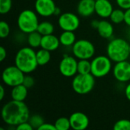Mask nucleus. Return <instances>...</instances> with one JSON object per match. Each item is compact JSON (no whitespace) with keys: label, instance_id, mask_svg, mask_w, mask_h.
<instances>
[{"label":"nucleus","instance_id":"nucleus-1","mask_svg":"<svg viewBox=\"0 0 130 130\" xmlns=\"http://www.w3.org/2000/svg\"><path fill=\"white\" fill-rule=\"evenodd\" d=\"M30 110L24 101H17L11 100L5 104L2 108L1 117L5 123L10 126H16L19 124L28 121Z\"/></svg>","mask_w":130,"mask_h":130},{"label":"nucleus","instance_id":"nucleus-2","mask_svg":"<svg viewBox=\"0 0 130 130\" xmlns=\"http://www.w3.org/2000/svg\"><path fill=\"white\" fill-rule=\"evenodd\" d=\"M14 65L24 74L34 72L39 66L37 61L36 51L30 46L21 48L14 56Z\"/></svg>","mask_w":130,"mask_h":130},{"label":"nucleus","instance_id":"nucleus-3","mask_svg":"<svg viewBox=\"0 0 130 130\" xmlns=\"http://www.w3.org/2000/svg\"><path fill=\"white\" fill-rule=\"evenodd\" d=\"M107 56L115 63L127 60L130 56L129 43L120 37L112 39L107 46Z\"/></svg>","mask_w":130,"mask_h":130},{"label":"nucleus","instance_id":"nucleus-4","mask_svg":"<svg viewBox=\"0 0 130 130\" xmlns=\"http://www.w3.org/2000/svg\"><path fill=\"white\" fill-rule=\"evenodd\" d=\"M38 14L30 9L23 10L18 17L17 24L21 32L28 34L37 30L39 25Z\"/></svg>","mask_w":130,"mask_h":130},{"label":"nucleus","instance_id":"nucleus-5","mask_svg":"<svg viewBox=\"0 0 130 130\" xmlns=\"http://www.w3.org/2000/svg\"><path fill=\"white\" fill-rule=\"evenodd\" d=\"M95 77L91 74H77L73 77L72 88L78 94L85 95L90 93L94 88Z\"/></svg>","mask_w":130,"mask_h":130},{"label":"nucleus","instance_id":"nucleus-6","mask_svg":"<svg viewBox=\"0 0 130 130\" xmlns=\"http://www.w3.org/2000/svg\"><path fill=\"white\" fill-rule=\"evenodd\" d=\"M91 73L98 78L105 77L113 69L112 60L107 56H98L91 61Z\"/></svg>","mask_w":130,"mask_h":130},{"label":"nucleus","instance_id":"nucleus-7","mask_svg":"<svg viewBox=\"0 0 130 130\" xmlns=\"http://www.w3.org/2000/svg\"><path fill=\"white\" fill-rule=\"evenodd\" d=\"M73 56L78 59H91L95 54V46L90 40L80 39L72 46Z\"/></svg>","mask_w":130,"mask_h":130},{"label":"nucleus","instance_id":"nucleus-8","mask_svg":"<svg viewBox=\"0 0 130 130\" xmlns=\"http://www.w3.org/2000/svg\"><path fill=\"white\" fill-rule=\"evenodd\" d=\"M25 74L15 65L6 67L2 74L3 83L8 87H14L23 83Z\"/></svg>","mask_w":130,"mask_h":130},{"label":"nucleus","instance_id":"nucleus-9","mask_svg":"<svg viewBox=\"0 0 130 130\" xmlns=\"http://www.w3.org/2000/svg\"><path fill=\"white\" fill-rule=\"evenodd\" d=\"M59 70L64 77H74L78 74V60L75 56H64L59 62Z\"/></svg>","mask_w":130,"mask_h":130},{"label":"nucleus","instance_id":"nucleus-10","mask_svg":"<svg viewBox=\"0 0 130 130\" xmlns=\"http://www.w3.org/2000/svg\"><path fill=\"white\" fill-rule=\"evenodd\" d=\"M58 25L62 30L75 31L80 26V19L72 12H65L59 16Z\"/></svg>","mask_w":130,"mask_h":130},{"label":"nucleus","instance_id":"nucleus-11","mask_svg":"<svg viewBox=\"0 0 130 130\" xmlns=\"http://www.w3.org/2000/svg\"><path fill=\"white\" fill-rule=\"evenodd\" d=\"M114 78L121 83L130 81V62L127 60L116 62L112 69Z\"/></svg>","mask_w":130,"mask_h":130},{"label":"nucleus","instance_id":"nucleus-12","mask_svg":"<svg viewBox=\"0 0 130 130\" xmlns=\"http://www.w3.org/2000/svg\"><path fill=\"white\" fill-rule=\"evenodd\" d=\"M56 8V5L53 0H36L34 3L35 11L43 18L54 15Z\"/></svg>","mask_w":130,"mask_h":130},{"label":"nucleus","instance_id":"nucleus-13","mask_svg":"<svg viewBox=\"0 0 130 130\" xmlns=\"http://www.w3.org/2000/svg\"><path fill=\"white\" fill-rule=\"evenodd\" d=\"M71 129L74 130L86 129L89 126V118L82 112H75L69 117Z\"/></svg>","mask_w":130,"mask_h":130},{"label":"nucleus","instance_id":"nucleus-14","mask_svg":"<svg viewBox=\"0 0 130 130\" xmlns=\"http://www.w3.org/2000/svg\"><path fill=\"white\" fill-rule=\"evenodd\" d=\"M113 7L109 0H96L95 2V13L102 18H110Z\"/></svg>","mask_w":130,"mask_h":130},{"label":"nucleus","instance_id":"nucleus-15","mask_svg":"<svg viewBox=\"0 0 130 130\" xmlns=\"http://www.w3.org/2000/svg\"><path fill=\"white\" fill-rule=\"evenodd\" d=\"M96 0H80L77 5V12L79 16L88 18L95 13Z\"/></svg>","mask_w":130,"mask_h":130},{"label":"nucleus","instance_id":"nucleus-16","mask_svg":"<svg viewBox=\"0 0 130 130\" xmlns=\"http://www.w3.org/2000/svg\"><path fill=\"white\" fill-rule=\"evenodd\" d=\"M61 45L59 38L53 34L45 35L42 37L41 44L40 47L43 49H45L46 50H49L50 52L56 50L59 46Z\"/></svg>","mask_w":130,"mask_h":130},{"label":"nucleus","instance_id":"nucleus-17","mask_svg":"<svg viewBox=\"0 0 130 130\" xmlns=\"http://www.w3.org/2000/svg\"><path fill=\"white\" fill-rule=\"evenodd\" d=\"M98 34L104 39H110L114 33V27L111 21L105 20L104 18L100 21L99 25L97 28Z\"/></svg>","mask_w":130,"mask_h":130},{"label":"nucleus","instance_id":"nucleus-18","mask_svg":"<svg viewBox=\"0 0 130 130\" xmlns=\"http://www.w3.org/2000/svg\"><path fill=\"white\" fill-rule=\"evenodd\" d=\"M28 88L23 84L16 85L11 91V97L12 100L17 101H24L27 97Z\"/></svg>","mask_w":130,"mask_h":130},{"label":"nucleus","instance_id":"nucleus-19","mask_svg":"<svg viewBox=\"0 0 130 130\" xmlns=\"http://www.w3.org/2000/svg\"><path fill=\"white\" fill-rule=\"evenodd\" d=\"M59 38L61 45L66 47L72 46L73 44L76 42V36L74 31L63 30Z\"/></svg>","mask_w":130,"mask_h":130},{"label":"nucleus","instance_id":"nucleus-20","mask_svg":"<svg viewBox=\"0 0 130 130\" xmlns=\"http://www.w3.org/2000/svg\"><path fill=\"white\" fill-rule=\"evenodd\" d=\"M42 35L37 31H33L30 34H27V42L29 46L32 48H38L40 47L41 44V40H42Z\"/></svg>","mask_w":130,"mask_h":130},{"label":"nucleus","instance_id":"nucleus-21","mask_svg":"<svg viewBox=\"0 0 130 130\" xmlns=\"http://www.w3.org/2000/svg\"><path fill=\"white\" fill-rule=\"evenodd\" d=\"M37 61L39 66H45L48 64L51 59V53L50 51L46 50L45 49H40L36 52Z\"/></svg>","mask_w":130,"mask_h":130},{"label":"nucleus","instance_id":"nucleus-22","mask_svg":"<svg viewBox=\"0 0 130 130\" xmlns=\"http://www.w3.org/2000/svg\"><path fill=\"white\" fill-rule=\"evenodd\" d=\"M55 27L54 25L50 22V21H42L39 23L38 27H37V31L42 35H49V34H53L54 32Z\"/></svg>","mask_w":130,"mask_h":130},{"label":"nucleus","instance_id":"nucleus-23","mask_svg":"<svg viewBox=\"0 0 130 130\" xmlns=\"http://www.w3.org/2000/svg\"><path fill=\"white\" fill-rule=\"evenodd\" d=\"M124 18H125V10L120 8L113 9V11H112L110 16V21L115 24H119L124 22Z\"/></svg>","mask_w":130,"mask_h":130},{"label":"nucleus","instance_id":"nucleus-24","mask_svg":"<svg viewBox=\"0 0 130 130\" xmlns=\"http://www.w3.org/2000/svg\"><path fill=\"white\" fill-rule=\"evenodd\" d=\"M91 72V62L89 59H78V73L89 74Z\"/></svg>","mask_w":130,"mask_h":130},{"label":"nucleus","instance_id":"nucleus-25","mask_svg":"<svg viewBox=\"0 0 130 130\" xmlns=\"http://www.w3.org/2000/svg\"><path fill=\"white\" fill-rule=\"evenodd\" d=\"M56 130H69L71 129V124H70V120L69 117H62L58 118L55 123H54Z\"/></svg>","mask_w":130,"mask_h":130},{"label":"nucleus","instance_id":"nucleus-26","mask_svg":"<svg viewBox=\"0 0 130 130\" xmlns=\"http://www.w3.org/2000/svg\"><path fill=\"white\" fill-rule=\"evenodd\" d=\"M28 122L32 126L34 129H38L43 123H44V120L43 117H41L39 114H34L32 116H30Z\"/></svg>","mask_w":130,"mask_h":130},{"label":"nucleus","instance_id":"nucleus-27","mask_svg":"<svg viewBox=\"0 0 130 130\" xmlns=\"http://www.w3.org/2000/svg\"><path fill=\"white\" fill-rule=\"evenodd\" d=\"M113 130H130V120L123 119L117 121L113 127Z\"/></svg>","mask_w":130,"mask_h":130},{"label":"nucleus","instance_id":"nucleus-28","mask_svg":"<svg viewBox=\"0 0 130 130\" xmlns=\"http://www.w3.org/2000/svg\"><path fill=\"white\" fill-rule=\"evenodd\" d=\"M12 7V0H0V13L5 14L8 13Z\"/></svg>","mask_w":130,"mask_h":130},{"label":"nucleus","instance_id":"nucleus-29","mask_svg":"<svg viewBox=\"0 0 130 130\" xmlns=\"http://www.w3.org/2000/svg\"><path fill=\"white\" fill-rule=\"evenodd\" d=\"M10 34V26L9 24L5 21H2L0 22V37L4 39L6 38Z\"/></svg>","mask_w":130,"mask_h":130},{"label":"nucleus","instance_id":"nucleus-30","mask_svg":"<svg viewBox=\"0 0 130 130\" xmlns=\"http://www.w3.org/2000/svg\"><path fill=\"white\" fill-rule=\"evenodd\" d=\"M34 83H35L34 78L31 75H29L28 74H25L22 84L29 89V88H31L34 85Z\"/></svg>","mask_w":130,"mask_h":130},{"label":"nucleus","instance_id":"nucleus-31","mask_svg":"<svg viewBox=\"0 0 130 130\" xmlns=\"http://www.w3.org/2000/svg\"><path fill=\"white\" fill-rule=\"evenodd\" d=\"M116 2L118 7L123 10L130 8V0H116Z\"/></svg>","mask_w":130,"mask_h":130},{"label":"nucleus","instance_id":"nucleus-32","mask_svg":"<svg viewBox=\"0 0 130 130\" xmlns=\"http://www.w3.org/2000/svg\"><path fill=\"white\" fill-rule=\"evenodd\" d=\"M16 130H33L34 128L32 127V126L30 124V123L28 121L24 122L21 124H19L18 126H16Z\"/></svg>","mask_w":130,"mask_h":130},{"label":"nucleus","instance_id":"nucleus-33","mask_svg":"<svg viewBox=\"0 0 130 130\" xmlns=\"http://www.w3.org/2000/svg\"><path fill=\"white\" fill-rule=\"evenodd\" d=\"M38 130H56V126H55L54 124L44 123L38 129Z\"/></svg>","mask_w":130,"mask_h":130},{"label":"nucleus","instance_id":"nucleus-34","mask_svg":"<svg viewBox=\"0 0 130 130\" xmlns=\"http://www.w3.org/2000/svg\"><path fill=\"white\" fill-rule=\"evenodd\" d=\"M124 23L130 27V8L125 10V18Z\"/></svg>","mask_w":130,"mask_h":130},{"label":"nucleus","instance_id":"nucleus-35","mask_svg":"<svg viewBox=\"0 0 130 130\" xmlns=\"http://www.w3.org/2000/svg\"><path fill=\"white\" fill-rule=\"evenodd\" d=\"M7 56V51L5 49V47L1 46L0 47V62H2Z\"/></svg>","mask_w":130,"mask_h":130},{"label":"nucleus","instance_id":"nucleus-36","mask_svg":"<svg viewBox=\"0 0 130 130\" xmlns=\"http://www.w3.org/2000/svg\"><path fill=\"white\" fill-rule=\"evenodd\" d=\"M125 95L128 101H130V83H129L125 88Z\"/></svg>","mask_w":130,"mask_h":130},{"label":"nucleus","instance_id":"nucleus-37","mask_svg":"<svg viewBox=\"0 0 130 130\" xmlns=\"http://www.w3.org/2000/svg\"><path fill=\"white\" fill-rule=\"evenodd\" d=\"M99 23H100V21H98V20H96V19L92 20L91 22V26L94 29H96V30H97V28H98V25H99Z\"/></svg>","mask_w":130,"mask_h":130},{"label":"nucleus","instance_id":"nucleus-38","mask_svg":"<svg viewBox=\"0 0 130 130\" xmlns=\"http://www.w3.org/2000/svg\"><path fill=\"white\" fill-rule=\"evenodd\" d=\"M5 95V90L3 85H0V101H2Z\"/></svg>","mask_w":130,"mask_h":130},{"label":"nucleus","instance_id":"nucleus-39","mask_svg":"<svg viewBox=\"0 0 130 130\" xmlns=\"http://www.w3.org/2000/svg\"><path fill=\"white\" fill-rule=\"evenodd\" d=\"M62 13H61V10H60V8H58V7H56V11H55V13H54V15H60Z\"/></svg>","mask_w":130,"mask_h":130},{"label":"nucleus","instance_id":"nucleus-40","mask_svg":"<svg viewBox=\"0 0 130 130\" xmlns=\"http://www.w3.org/2000/svg\"><path fill=\"white\" fill-rule=\"evenodd\" d=\"M129 54H130V43H129Z\"/></svg>","mask_w":130,"mask_h":130}]
</instances>
